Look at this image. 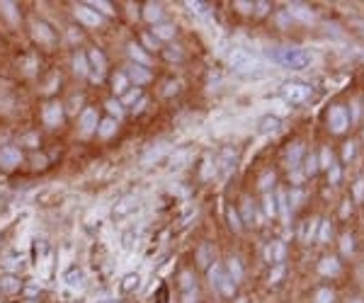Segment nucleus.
<instances>
[{
	"label": "nucleus",
	"mask_w": 364,
	"mask_h": 303,
	"mask_svg": "<svg viewBox=\"0 0 364 303\" xmlns=\"http://www.w3.org/2000/svg\"><path fill=\"white\" fill-rule=\"evenodd\" d=\"M272 56H274V61L282 68H289V71H304L313 61V56L308 54L306 49H280V51H274Z\"/></svg>",
	"instance_id": "obj_1"
},
{
	"label": "nucleus",
	"mask_w": 364,
	"mask_h": 303,
	"mask_svg": "<svg viewBox=\"0 0 364 303\" xmlns=\"http://www.w3.org/2000/svg\"><path fill=\"white\" fill-rule=\"evenodd\" d=\"M228 61H231V66H233L238 73H250V75H252L255 71L265 68V66H262L252 54H248V51H233Z\"/></svg>",
	"instance_id": "obj_2"
},
{
	"label": "nucleus",
	"mask_w": 364,
	"mask_h": 303,
	"mask_svg": "<svg viewBox=\"0 0 364 303\" xmlns=\"http://www.w3.org/2000/svg\"><path fill=\"white\" fill-rule=\"evenodd\" d=\"M209 274H211V282L219 286V291H221V294H224V296H233V279H228V276H226L224 272L219 269V267H214Z\"/></svg>",
	"instance_id": "obj_3"
},
{
	"label": "nucleus",
	"mask_w": 364,
	"mask_h": 303,
	"mask_svg": "<svg viewBox=\"0 0 364 303\" xmlns=\"http://www.w3.org/2000/svg\"><path fill=\"white\" fill-rule=\"evenodd\" d=\"M75 17L80 19L83 25H88V27H97L102 22V17L97 15V10H90L88 5H75Z\"/></svg>",
	"instance_id": "obj_4"
},
{
	"label": "nucleus",
	"mask_w": 364,
	"mask_h": 303,
	"mask_svg": "<svg viewBox=\"0 0 364 303\" xmlns=\"http://www.w3.org/2000/svg\"><path fill=\"white\" fill-rule=\"evenodd\" d=\"M328 124H330V129L335 131V134L345 131V126H347V112L342 110V107H333V110H330V114H328Z\"/></svg>",
	"instance_id": "obj_5"
},
{
	"label": "nucleus",
	"mask_w": 364,
	"mask_h": 303,
	"mask_svg": "<svg viewBox=\"0 0 364 303\" xmlns=\"http://www.w3.org/2000/svg\"><path fill=\"white\" fill-rule=\"evenodd\" d=\"M32 37L37 39L39 44H54V32H51V27H49L47 22H34L32 25Z\"/></svg>",
	"instance_id": "obj_6"
},
{
	"label": "nucleus",
	"mask_w": 364,
	"mask_h": 303,
	"mask_svg": "<svg viewBox=\"0 0 364 303\" xmlns=\"http://www.w3.org/2000/svg\"><path fill=\"white\" fill-rule=\"evenodd\" d=\"M308 88L301 83H291V85H284V97L289 102H304L308 97Z\"/></svg>",
	"instance_id": "obj_7"
},
{
	"label": "nucleus",
	"mask_w": 364,
	"mask_h": 303,
	"mask_svg": "<svg viewBox=\"0 0 364 303\" xmlns=\"http://www.w3.org/2000/svg\"><path fill=\"white\" fill-rule=\"evenodd\" d=\"M63 282H66V286L68 289H73V291H80L85 286V274L78 269V267H73V269H68L63 274Z\"/></svg>",
	"instance_id": "obj_8"
},
{
	"label": "nucleus",
	"mask_w": 364,
	"mask_h": 303,
	"mask_svg": "<svg viewBox=\"0 0 364 303\" xmlns=\"http://www.w3.org/2000/svg\"><path fill=\"white\" fill-rule=\"evenodd\" d=\"M61 117H63V110H61V104L51 102V104H47V107H44V124H47V126H58Z\"/></svg>",
	"instance_id": "obj_9"
},
{
	"label": "nucleus",
	"mask_w": 364,
	"mask_h": 303,
	"mask_svg": "<svg viewBox=\"0 0 364 303\" xmlns=\"http://www.w3.org/2000/svg\"><path fill=\"white\" fill-rule=\"evenodd\" d=\"M19 160H22V156H19L17 148L8 146L0 150V165L3 167H15V165H19Z\"/></svg>",
	"instance_id": "obj_10"
},
{
	"label": "nucleus",
	"mask_w": 364,
	"mask_h": 303,
	"mask_svg": "<svg viewBox=\"0 0 364 303\" xmlns=\"http://www.w3.org/2000/svg\"><path fill=\"white\" fill-rule=\"evenodd\" d=\"M80 129H83V134H90V131L97 129V112L85 110L83 114H80Z\"/></svg>",
	"instance_id": "obj_11"
},
{
	"label": "nucleus",
	"mask_w": 364,
	"mask_h": 303,
	"mask_svg": "<svg viewBox=\"0 0 364 303\" xmlns=\"http://www.w3.org/2000/svg\"><path fill=\"white\" fill-rule=\"evenodd\" d=\"M139 284H141V276L139 274H126L124 279H121L119 289H121V294H134V291L139 289Z\"/></svg>",
	"instance_id": "obj_12"
},
{
	"label": "nucleus",
	"mask_w": 364,
	"mask_h": 303,
	"mask_svg": "<svg viewBox=\"0 0 364 303\" xmlns=\"http://www.w3.org/2000/svg\"><path fill=\"white\" fill-rule=\"evenodd\" d=\"M126 78H131L136 85H143V83H148L151 80V73L146 71V68H141V66H134V68H129Z\"/></svg>",
	"instance_id": "obj_13"
},
{
	"label": "nucleus",
	"mask_w": 364,
	"mask_h": 303,
	"mask_svg": "<svg viewBox=\"0 0 364 303\" xmlns=\"http://www.w3.org/2000/svg\"><path fill=\"white\" fill-rule=\"evenodd\" d=\"M136 209V204H134V199H124V202L114 209V219H124V216H129L131 211Z\"/></svg>",
	"instance_id": "obj_14"
},
{
	"label": "nucleus",
	"mask_w": 364,
	"mask_h": 303,
	"mask_svg": "<svg viewBox=\"0 0 364 303\" xmlns=\"http://www.w3.org/2000/svg\"><path fill=\"white\" fill-rule=\"evenodd\" d=\"M277 129H280V119H277V117H265V119L260 121L262 134H274Z\"/></svg>",
	"instance_id": "obj_15"
},
{
	"label": "nucleus",
	"mask_w": 364,
	"mask_h": 303,
	"mask_svg": "<svg viewBox=\"0 0 364 303\" xmlns=\"http://www.w3.org/2000/svg\"><path fill=\"white\" fill-rule=\"evenodd\" d=\"M97 131H100V136L102 138H110L117 131V121L114 119H104V121H100V126H97Z\"/></svg>",
	"instance_id": "obj_16"
},
{
	"label": "nucleus",
	"mask_w": 364,
	"mask_h": 303,
	"mask_svg": "<svg viewBox=\"0 0 364 303\" xmlns=\"http://www.w3.org/2000/svg\"><path fill=\"white\" fill-rule=\"evenodd\" d=\"M165 150H168V146H158V148H151L148 153H146V156H143V165H151V163H153V160H160V158H163V153H165Z\"/></svg>",
	"instance_id": "obj_17"
},
{
	"label": "nucleus",
	"mask_w": 364,
	"mask_h": 303,
	"mask_svg": "<svg viewBox=\"0 0 364 303\" xmlns=\"http://www.w3.org/2000/svg\"><path fill=\"white\" fill-rule=\"evenodd\" d=\"M289 15L304 19V22H311V19H313V12H311V10H306V8H301V5H291V8H289Z\"/></svg>",
	"instance_id": "obj_18"
},
{
	"label": "nucleus",
	"mask_w": 364,
	"mask_h": 303,
	"mask_svg": "<svg viewBox=\"0 0 364 303\" xmlns=\"http://www.w3.org/2000/svg\"><path fill=\"white\" fill-rule=\"evenodd\" d=\"M129 56L131 58H134V61H139V63H143V66H148V56L143 54V51H141V46H136V44H131L129 46Z\"/></svg>",
	"instance_id": "obj_19"
},
{
	"label": "nucleus",
	"mask_w": 364,
	"mask_h": 303,
	"mask_svg": "<svg viewBox=\"0 0 364 303\" xmlns=\"http://www.w3.org/2000/svg\"><path fill=\"white\" fill-rule=\"evenodd\" d=\"M160 17H163V10H160V5H153V3H148V5H146V19H148V22H158Z\"/></svg>",
	"instance_id": "obj_20"
},
{
	"label": "nucleus",
	"mask_w": 364,
	"mask_h": 303,
	"mask_svg": "<svg viewBox=\"0 0 364 303\" xmlns=\"http://www.w3.org/2000/svg\"><path fill=\"white\" fill-rule=\"evenodd\" d=\"M0 289H3L5 294H15V291H19V282L17 279H12V276H8V279L0 282Z\"/></svg>",
	"instance_id": "obj_21"
},
{
	"label": "nucleus",
	"mask_w": 364,
	"mask_h": 303,
	"mask_svg": "<svg viewBox=\"0 0 364 303\" xmlns=\"http://www.w3.org/2000/svg\"><path fill=\"white\" fill-rule=\"evenodd\" d=\"M320 272H323V274H337V272H340V265H337L335 259H323V262H320Z\"/></svg>",
	"instance_id": "obj_22"
},
{
	"label": "nucleus",
	"mask_w": 364,
	"mask_h": 303,
	"mask_svg": "<svg viewBox=\"0 0 364 303\" xmlns=\"http://www.w3.org/2000/svg\"><path fill=\"white\" fill-rule=\"evenodd\" d=\"M282 255H284V248H282V243H274V245H270V248H267V257H270L272 262H280Z\"/></svg>",
	"instance_id": "obj_23"
},
{
	"label": "nucleus",
	"mask_w": 364,
	"mask_h": 303,
	"mask_svg": "<svg viewBox=\"0 0 364 303\" xmlns=\"http://www.w3.org/2000/svg\"><path fill=\"white\" fill-rule=\"evenodd\" d=\"M153 32H156V37H158V39H170L173 34H175V29L170 27V25H156V29H153Z\"/></svg>",
	"instance_id": "obj_24"
},
{
	"label": "nucleus",
	"mask_w": 364,
	"mask_h": 303,
	"mask_svg": "<svg viewBox=\"0 0 364 303\" xmlns=\"http://www.w3.org/2000/svg\"><path fill=\"white\" fill-rule=\"evenodd\" d=\"M228 272H231V279H233V284H235V282L243 276L241 262H238V259H231V262H228Z\"/></svg>",
	"instance_id": "obj_25"
},
{
	"label": "nucleus",
	"mask_w": 364,
	"mask_h": 303,
	"mask_svg": "<svg viewBox=\"0 0 364 303\" xmlns=\"http://www.w3.org/2000/svg\"><path fill=\"white\" fill-rule=\"evenodd\" d=\"M112 83H114V90H117V95H119V92L126 90V75H124V73H117V75H114Z\"/></svg>",
	"instance_id": "obj_26"
},
{
	"label": "nucleus",
	"mask_w": 364,
	"mask_h": 303,
	"mask_svg": "<svg viewBox=\"0 0 364 303\" xmlns=\"http://www.w3.org/2000/svg\"><path fill=\"white\" fill-rule=\"evenodd\" d=\"M73 66H75V71H78L80 75L88 73V63H85V56H83V54L75 56V58H73Z\"/></svg>",
	"instance_id": "obj_27"
},
{
	"label": "nucleus",
	"mask_w": 364,
	"mask_h": 303,
	"mask_svg": "<svg viewBox=\"0 0 364 303\" xmlns=\"http://www.w3.org/2000/svg\"><path fill=\"white\" fill-rule=\"evenodd\" d=\"M104 107H107V110H110V114H117V119H119L121 117V104L117 100H110L107 102V104H104Z\"/></svg>",
	"instance_id": "obj_28"
},
{
	"label": "nucleus",
	"mask_w": 364,
	"mask_h": 303,
	"mask_svg": "<svg viewBox=\"0 0 364 303\" xmlns=\"http://www.w3.org/2000/svg\"><path fill=\"white\" fill-rule=\"evenodd\" d=\"M139 97H141V90L136 88V90H131V92H126V95H124V104H134Z\"/></svg>",
	"instance_id": "obj_29"
},
{
	"label": "nucleus",
	"mask_w": 364,
	"mask_h": 303,
	"mask_svg": "<svg viewBox=\"0 0 364 303\" xmlns=\"http://www.w3.org/2000/svg\"><path fill=\"white\" fill-rule=\"evenodd\" d=\"M90 5H93V8H97V10H102L104 15H112V12H114L112 5H110V3H102V0H100V3L95 0V3H90Z\"/></svg>",
	"instance_id": "obj_30"
},
{
	"label": "nucleus",
	"mask_w": 364,
	"mask_h": 303,
	"mask_svg": "<svg viewBox=\"0 0 364 303\" xmlns=\"http://www.w3.org/2000/svg\"><path fill=\"white\" fill-rule=\"evenodd\" d=\"M0 8H3V12H5L10 19H17V15H15V5H12V3H0Z\"/></svg>",
	"instance_id": "obj_31"
},
{
	"label": "nucleus",
	"mask_w": 364,
	"mask_h": 303,
	"mask_svg": "<svg viewBox=\"0 0 364 303\" xmlns=\"http://www.w3.org/2000/svg\"><path fill=\"white\" fill-rule=\"evenodd\" d=\"M90 61H93L97 68H102V66H104V58H102V54H100L97 49H95V51H90Z\"/></svg>",
	"instance_id": "obj_32"
},
{
	"label": "nucleus",
	"mask_w": 364,
	"mask_h": 303,
	"mask_svg": "<svg viewBox=\"0 0 364 303\" xmlns=\"http://www.w3.org/2000/svg\"><path fill=\"white\" fill-rule=\"evenodd\" d=\"M333 301V294L328 291V289H323V291H318V303H330Z\"/></svg>",
	"instance_id": "obj_33"
},
{
	"label": "nucleus",
	"mask_w": 364,
	"mask_h": 303,
	"mask_svg": "<svg viewBox=\"0 0 364 303\" xmlns=\"http://www.w3.org/2000/svg\"><path fill=\"white\" fill-rule=\"evenodd\" d=\"M187 8L192 10V12H199V15L204 12V5H202V3H187Z\"/></svg>",
	"instance_id": "obj_34"
},
{
	"label": "nucleus",
	"mask_w": 364,
	"mask_h": 303,
	"mask_svg": "<svg viewBox=\"0 0 364 303\" xmlns=\"http://www.w3.org/2000/svg\"><path fill=\"white\" fill-rule=\"evenodd\" d=\"M187 160V153H178V158H173V167H182L180 163H185Z\"/></svg>",
	"instance_id": "obj_35"
},
{
	"label": "nucleus",
	"mask_w": 364,
	"mask_h": 303,
	"mask_svg": "<svg viewBox=\"0 0 364 303\" xmlns=\"http://www.w3.org/2000/svg\"><path fill=\"white\" fill-rule=\"evenodd\" d=\"M350 250H352V238L345 235V238H342V252H350Z\"/></svg>",
	"instance_id": "obj_36"
},
{
	"label": "nucleus",
	"mask_w": 364,
	"mask_h": 303,
	"mask_svg": "<svg viewBox=\"0 0 364 303\" xmlns=\"http://www.w3.org/2000/svg\"><path fill=\"white\" fill-rule=\"evenodd\" d=\"M355 194H357V199H362V194H364V180H359V182H357Z\"/></svg>",
	"instance_id": "obj_37"
},
{
	"label": "nucleus",
	"mask_w": 364,
	"mask_h": 303,
	"mask_svg": "<svg viewBox=\"0 0 364 303\" xmlns=\"http://www.w3.org/2000/svg\"><path fill=\"white\" fill-rule=\"evenodd\" d=\"M277 211V206H274V199L272 197H267V213H274Z\"/></svg>",
	"instance_id": "obj_38"
},
{
	"label": "nucleus",
	"mask_w": 364,
	"mask_h": 303,
	"mask_svg": "<svg viewBox=\"0 0 364 303\" xmlns=\"http://www.w3.org/2000/svg\"><path fill=\"white\" fill-rule=\"evenodd\" d=\"M352 153H355V148H352V143H347V148H345V158H352Z\"/></svg>",
	"instance_id": "obj_39"
},
{
	"label": "nucleus",
	"mask_w": 364,
	"mask_h": 303,
	"mask_svg": "<svg viewBox=\"0 0 364 303\" xmlns=\"http://www.w3.org/2000/svg\"><path fill=\"white\" fill-rule=\"evenodd\" d=\"M308 172H313V170H316V160H313V158H311V160H308V167H306Z\"/></svg>",
	"instance_id": "obj_40"
},
{
	"label": "nucleus",
	"mask_w": 364,
	"mask_h": 303,
	"mask_svg": "<svg viewBox=\"0 0 364 303\" xmlns=\"http://www.w3.org/2000/svg\"><path fill=\"white\" fill-rule=\"evenodd\" d=\"M337 177H340V170H337V167H333V172H330V180H337Z\"/></svg>",
	"instance_id": "obj_41"
},
{
	"label": "nucleus",
	"mask_w": 364,
	"mask_h": 303,
	"mask_svg": "<svg viewBox=\"0 0 364 303\" xmlns=\"http://www.w3.org/2000/svg\"><path fill=\"white\" fill-rule=\"evenodd\" d=\"M100 303H117L114 298H104V301H100Z\"/></svg>",
	"instance_id": "obj_42"
},
{
	"label": "nucleus",
	"mask_w": 364,
	"mask_h": 303,
	"mask_svg": "<svg viewBox=\"0 0 364 303\" xmlns=\"http://www.w3.org/2000/svg\"><path fill=\"white\" fill-rule=\"evenodd\" d=\"M352 303H364V301H352Z\"/></svg>",
	"instance_id": "obj_43"
}]
</instances>
